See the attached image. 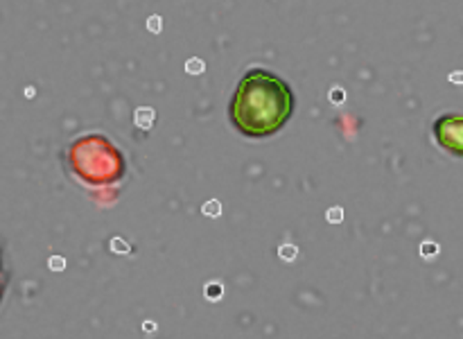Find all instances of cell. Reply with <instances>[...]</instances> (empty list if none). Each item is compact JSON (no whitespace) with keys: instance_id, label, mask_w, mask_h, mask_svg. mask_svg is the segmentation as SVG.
<instances>
[{"instance_id":"1","label":"cell","mask_w":463,"mask_h":339,"mask_svg":"<svg viewBox=\"0 0 463 339\" xmlns=\"http://www.w3.org/2000/svg\"><path fill=\"white\" fill-rule=\"evenodd\" d=\"M292 95L288 86L269 72H251L240 84L233 102V120L242 131L253 136L271 134L288 120Z\"/></svg>"},{"instance_id":"2","label":"cell","mask_w":463,"mask_h":339,"mask_svg":"<svg viewBox=\"0 0 463 339\" xmlns=\"http://www.w3.org/2000/svg\"><path fill=\"white\" fill-rule=\"evenodd\" d=\"M154 120H156V111H154L152 107H138L134 111V122H136V127H138V129L149 131V129H152Z\"/></svg>"},{"instance_id":"3","label":"cell","mask_w":463,"mask_h":339,"mask_svg":"<svg viewBox=\"0 0 463 339\" xmlns=\"http://www.w3.org/2000/svg\"><path fill=\"white\" fill-rule=\"evenodd\" d=\"M203 71H206V63H203V59L193 57L185 61V72H188V75H193V77L203 75Z\"/></svg>"},{"instance_id":"4","label":"cell","mask_w":463,"mask_h":339,"mask_svg":"<svg viewBox=\"0 0 463 339\" xmlns=\"http://www.w3.org/2000/svg\"><path fill=\"white\" fill-rule=\"evenodd\" d=\"M202 212L206 217H220L222 215V202H220V199H211V202H203Z\"/></svg>"},{"instance_id":"5","label":"cell","mask_w":463,"mask_h":339,"mask_svg":"<svg viewBox=\"0 0 463 339\" xmlns=\"http://www.w3.org/2000/svg\"><path fill=\"white\" fill-rule=\"evenodd\" d=\"M326 220L330 221V224H342L344 221V208L342 206H333L326 211Z\"/></svg>"},{"instance_id":"6","label":"cell","mask_w":463,"mask_h":339,"mask_svg":"<svg viewBox=\"0 0 463 339\" xmlns=\"http://www.w3.org/2000/svg\"><path fill=\"white\" fill-rule=\"evenodd\" d=\"M279 256L283 258V260H288V262H292L294 258L298 256V249L294 247V244H283V247L279 249Z\"/></svg>"},{"instance_id":"7","label":"cell","mask_w":463,"mask_h":339,"mask_svg":"<svg viewBox=\"0 0 463 339\" xmlns=\"http://www.w3.org/2000/svg\"><path fill=\"white\" fill-rule=\"evenodd\" d=\"M330 102L333 104H344V99H346V90L342 89V86H333V89H330Z\"/></svg>"},{"instance_id":"8","label":"cell","mask_w":463,"mask_h":339,"mask_svg":"<svg viewBox=\"0 0 463 339\" xmlns=\"http://www.w3.org/2000/svg\"><path fill=\"white\" fill-rule=\"evenodd\" d=\"M111 251H116V253H129L131 247H129V244H127L122 238H113V240H111Z\"/></svg>"},{"instance_id":"9","label":"cell","mask_w":463,"mask_h":339,"mask_svg":"<svg viewBox=\"0 0 463 339\" xmlns=\"http://www.w3.org/2000/svg\"><path fill=\"white\" fill-rule=\"evenodd\" d=\"M161 27H163V18L158 16V14H154V16L147 18V30L149 32L158 34V32H161Z\"/></svg>"},{"instance_id":"10","label":"cell","mask_w":463,"mask_h":339,"mask_svg":"<svg viewBox=\"0 0 463 339\" xmlns=\"http://www.w3.org/2000/svg\"><path fill=\"white\" fill-rule=\"evenodd\" d=\"M50 269H52V271L66 269V260H63L61 256H52V258H50Z\"/></svg>"},{"instance_id":"11","label":"cell","mask_w":463,"mask_h":339,"mask_svg":"<svg viewBox=\"0 0 463 339\" xmlns=\"http://www.w3.org/2000/svg\"><path fill=\"white\" fill-rule=\"evenodd\" d=\"M206 297L208 298H220L222 297V285L220 283L206 285Z\"/></svg>"},{"instance_id":"12","label":"cell","mask_w":463,"mask_h":339,"mask_svg":"<svg viewBox=\"0 0 463 339\" xmlns=\"http://www.w3.org/2000/svg\"><path fill=\"white\" fill-rule=\"evenodd\" d=\"M450 81H455V84H461V72L459 71H455L450 75Z\"/></svg>"}]
</instances>
